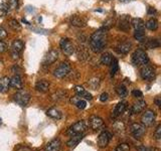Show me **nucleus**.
<instances>
[{
	"mask_svg": "<svg viewBox=\"0 0 161 151\" xmlns=\"http://www.w3.org/2000/svg\"><path fill=\"white\" fill-rule=\"evenodd\" d=\"M108 42L107 29L102 28L94 32L90 37V47L94 53H101L106 48Z\"/></svg>",
	"mask_w": 161,
	"mask_h": 151,
	"instance_id": "nucleus-1",
	"label": "nucleus"
},
{
	"mask_svg": "<svg viewBox=\"0 0 161 151\" xmlns=\"http://www.w3.org/2000/svg\"><path fill=\"white\" fill-rule=\"evenodd\" d=\"M148 62H149L148 55L143 49L139 48L137 50H135L134 53L132 54V63L135 65H144L146 64H148Z\"/></svg>",
	"mask_w": 161,
	"mask_h": 151,
	"instance_id": "nucleus-2",
	"label": "nucleus"
},
{
	"mask_svg": "<svg viewBox=\"0 0 161 151\" xmlns=\"http://www.w3.org/2000/svg\"><path fill=\"white\" fill-rule=\"evenodd\" d=\"M13 100L20 107H26L30 101V94L21 89L13 96Z\"/></svg>",
	"mask_w": 161,
	"mask_h": 151,
	"instance_id": "nucleus-3",
	"label": "nucleus"
},
{
	"mask_svg": "<svg viewBox=\"0 0 161 151\" xmlns=\"http://www.w3.org/2000/svg\"><path fill=\"white\" fill-rule=\"evenodd\" d=\"M24 48V43L22 40L15 39L11 44V49H10V55L13 59H18L20 58V53Z\"/></svg>",
	"mask_w": 161,
	"mask_h": 151,
	"instance_id": "nucleus-4",
	"label": "nucleus"
},
{
	"mask_svg": "<svg viewBox=\"0 0 161 151\" xmlns=\"http://www.w3.org/2000/svg\"><path fill=\"white\" fill-rule=\"evenodd\" d=\"M59 48H62L63 53L65 54V55H72L74 53H75V45L73 44V42H70L69 38H67V37H64L59 40Z\"/></svg>",
	"mask_w": 161,
	"mask_h": 151,
	"instance_id": "nucleus-5",
	"label": "nucleus"
},
{
	"mask_svg": "<svg viewBox=\"0 0 161 151\" xmlns=\"http://www.w3.org/2000/svg\"><path fill=\"white\" fill-rule=\"evenodd\" d=\"M70 65L68 63H62L58 65V68L53 70V76L55 78L64 79L68 76V74L70 72Z\"/></svg>",
	"mask_w": 161,
	"mask_h": 151,
	"instance_id": "nucleus-6",
	"label": "nucleus"
},
{
	"mask_svg": "<svg viewBox=\"0 0 161 151\" xmlns=\"http://www.w3.org/2000/svg\"><path fill=\"white\" fill-rule=\"evenodd\" d=\"M87 128H88V123L84 120H80V121H78L77 123H75L70 126L67 133L69 135L80 134V133H83Z\"/></svg>",
	"mask_w": 161,
	"mask_h": 151,
	"instance_id": "nucleus-7",
	"label": "nucleus"
},
{
	"mask_svg": "<svg viewBox=\"0 0 161 151\" xmlns=\"http://www.w3.org/2000/svg\"><path fill=\"white\" fill-rule=\"evenodd\" d=\"M140 75H141V78L145 81H152L155 77V70L151 65L146 64L142 65V68H141Z\"/></svg>",
	"mask_w": 161,
	"mask_h": 151,
	"instance_id": "nucleus-8",
	"label": "nucleus"
},
{
	"mask_svg": "<svg viewBox=\"0 0 161 151\" xmlns=\"http://www.w3.org/2000/svg\"><path fill=\"white\" fill-rule=\"evenodd\" d=\"M130 132L136 139H140L145 134V126L140 123H133L130 126Z\"/></svg>",
	"mask_w": 161,
	"mask_h": 151,
	"instance_id": "nucleus-9",
	"label": "nucleus"
},
{
	"mask_svg": "<svg viewBox=\"0 0 161 151\" xmlns=\"http://www.w3.org/2000/svg\"><path fill=\"white\" fill-rule=\"evenodd\" d=\"M156 115L155 112L152 110H147L146 112L142 115V118H141V121H142V124L144 126H151L155 121Z\"/></svg>",
	"mask_w": 161,
	"mask_h": 151,
	"instance_id": "nucleus-10",
	"label": "nucleus"
},
{
	"mask_svg": "<svg viewBox=\"0 0 161 151\" xmlns=\"http://www.w3.org/2000/svg\"><path fill=\"white\" fill-rule=\"evenodd\" d=\"M77 58L82 60V62H85V60H88L90 58V53L88 52V48L86 47L85 43H80V45L77 48Z\"/></svg>",
	"mask_w": 161,
	"mask_h": 151,
	"instance_id": "nucleus-11",
	"label": "nucleus"
},
{
	"mask_svg": "<svg viewBox=\"0 0 161 151\" xmlns=\"http://www.w3.org/2000/svg\"><path fill=\"white\" fill-rule=\"evenodd\" d=\"M111 138H112V134H111L110 132H108V131H104V132L101 133L98 137L99 147H102V148L106 147V146L109 144Z\"/></svg>",
	"mask_w": 161,
	"mask_h": 151,
	"instance_id": "nucleus-12",
	"label": "nucleus"
},
{
	"mask_svg": "<svg viewBox=\"0 0 161 151\" xmlns=\"http://www.w3.org/2000/svg\"><path fill=\"white\" fill-rule=\"evenodd\" d=\"M58 58V53L55 49H50L49 52L45 54L44 60H43V64L45 65H50L53 63L57 62V59Z\"/></svg>",
	"mask_w": 161,
	"mask_h": 151,
	"instance_id": "nucleus-13",
	"label": "nucleus"
},
{
	"mask_svg": "<svg viewBox=\"0 0 161 151\" xmlns=\"http://www.w3.org/2000/svg\"><path fill=\"white\" fill-rule=\"evenodd\" d=\"M131 48H132V43L130 42H119L116 47V52L120 54H127Z\"/></svg>",
	"mask_w": 161,
	"mask_h": 151,
	"instance_id": "nucleus-14",
	"label": "nucleus"
},
{
	"mask_svg": "<svg viewBox=\"0 0 161 151\" xmlns=\"http://www.w3.org/2000/svg\"><path fill=\"white\" fill-rule=\"evenodd\" d=\"M130 17L128 15H122L119 18L118 21V27L121 29L122 31H128L130 29Z\"/></svg>",
	"mask_w": 161,
	"mask_h": 151,
	"instance_id": "nucleus-15",
	"label": "nucleus"
},
{
	"mask_svg": "<svg viewBox=\"0 0 161 151\" xmlns=\"http://www.w3.org/2000/svg\"><path fill=\"white\" fill-rule=\"evenodd\" d=\"M89 124L93 130H99L104 126V121L98 116H92L89 120Z\"/></svg>",
	"mask_w": 161,
	"mask_h": 151,
	"instance_id": "nucleus-16",
	"label": "nucleus"
},
{
	"mask_svg": "<svg viewBox=\"0 0 161 151\" xmlns=\"http://www.w3.org/2000/svg\"><path fill=\"white\" fill-rule=\"evenodd\" d=\"M69 22L73 26H75V27H86L87 26V21H86V19L79 16V15H74V16L70 18Z\"/></svg>",
	"mask_w": 161,
	"mask_h": 151,
	"instance_id": "nucleus-17",
	"label": "nucleus"
},
{
	"mask_svg": "<svg viewBox=\"0 0 161 151\" xmlns=\"http://www.w3.org/2000/svg\"><path fill=\"white\" fill-rule=\"evenodd\" d=\"M143 45H144V48L148 49H153V48L161 47V40L157 38H149L147 40H144Z\"/></svg>",
	"mask_w": 161,
	"mask_h": 151,
	"instance_id": "nucleus-18",
	"label": "nucleus"
},
{
	"mask_svg": "<svg viewBox=\"0 0 161 151\" xmlns=\"http://www.w3.org/2000/svg\"><path fill=\"white\" fill-rule=\"evenodd\" d=\"M22 80L20 78L19 75H14L13 77L10 79V87L16 90H21L22 89Z\"/></svg>",
	"mask_w": 161,
	"mask_h": 151,
	"instance_id": "nucleus-19",
	"label": "nucleus"
},
{
	"mask_svg": "<svg viewBox=\"0 0 161 151\" xmlns=\"http://www.w3.org/2000/svg\"><path fill=\"white\" fill-rule=\"evenodd\" d=\"M126 107H127V105H126V103H124V102H120V103H118L117 105L115 106V108H114V110H113L112 117L117 118V117H119L120 115H122V114L125 112Z\"/></svg>",
	"mask_w": 161,
	"mask_h": 151,
	"instance_id": "nucleus-20",
	"label": "nucleus"
},
{
	"mask_svg": "<svg viewBox=\"0 0 161 151\" xmlns=\"http://www.w3.org/2000/svg\"><path fill=\"white\" fill-rule=\"evenodd\" d=\"M35 89L40 93H47L49 90V82L47 80H40L35 85Z\"/></svg>",
	"mask_w": 161,
	"mask_h": 151,
	"instance_id": "nucleus-21",
	"label": "nucleus"
},
{
	"mask_svg": "<svg viewBox=\"0 0 161 151\" xmlns=\"http://www.w3.org/2000/svg\"><path fill=\"white\" fill-rule=\"evenodd\" d=\"M83 138H84V134L83 133L72 135V138H70L67 142V145L69 146V147H75V146H77L80 142V141H82Z\"/></svg>",
	"mask_w": 161,
	"mask_h": 151,
	"instance_id": "nucleus-22",
	"label": "nucleus"
},
{
	"mask_svg": "<svg viewBox=\"0 0 161 151\" xmlns=\"http://www.w3.org/2000/svg\"><path fill=\"white\" fill-rule=\"evenodd\" d=\"M10 88V79L7 77H2L0 79V93L5 94Z\"/></svg>",
	"mask_w": 161,
	"mask_h": 151,
	"instance_id": "nucleus-23",
	"label": "nucleus"
},
{
	"mask_svg": "<svg viewBox=\"0 0 161 151\" xmlns=\"http://www.w3.org/2000/svg\"><path fill=\"white\" fill-rule=\"evenodd\" d=\"M60 146H62V142H60V140L58 139V138H55L53 141H50V142L47 144V151H59L60 150Z\"/></svg>",
	"mask_w": 161,
	"mask_h": 151,
	"instance_id": "nucleus-24",
	"label": "nucleus"
},
{
	"mask_svg": "<svg viewBox=\"0 0 161 151\" xmlns=\"http://www.w3.org/2000/svg\"><path fill=\"white\" fill-rule=\"evenodd\" d=\"M145 107H146V102L144 100H140V101H137V102L132 106L131 111H132L133 114H138L140 112H142Z\"/></svg>",
	"mask_w": 161,
	"mask_h": 151,
	"instance_id": "nucleus-25",
	"label": "nucleus"
},
{
	"mask_svg": "<svg viewBox=\"0 0 161 151\" xmlns=\"http://www.w3.org/2000/svg\"><path fill=\"white\" fill-rule=\"evenodd\" d=\"M52 97H53V100L57 101V102H58V101H64V99H67L68 93H67V91H64L63 89H59L54 94H53Z\"/></svg>",
	"mask_w": 161,
	"mask_h": 151,
	"instance_id": "nucleus-26",
	"label": "nucleus"
},
{
	"mask_svg": "<svg viewBox=\"0 0 161 151\" xmlns=\"http://www.w3.org/2000/svg\"><path fill=\"white\" fill-rule=\"evenodd\" d=\"M131 24L133 25L135 30H144L145 23L141 18H133L131 20Z\"/></svg>",
	"mask_w": 161,
	"mask_h": 151,
	"instance_id": "nucleus-27",
	"label": "nucleus"
},
{
	"mask_svg": "<svg viewBox=\"0 0 161 151\" xmlns=\"http://www.w3.org/2000/svg\"><path fill=\"white\" fill-rule=\"evenodd\" d=\"M47 115L48 116V117L53 118V119H60L62 118V113H60V111H58L57 108H50L47 110Z\"/></svg>",
	"mask_w": 161,
	"mask_h": 151,
	"instance_id": "nucleus-28",
	"label": "nucleus"
},
{
	"mask_svg": "<svg viewBox=\"0 0 161 151\" xmlns=\"http://www.w3.org/2000/svg\"><path fill=\"white\" fill-rule=\"evenodd\" d=\"M113 62V55L110 53H104L101 57V64L105 65H110Z\"/></svg>",
	"mask_w": 161,
	"mask_h": 151,
	"instance_id": "nucleus-29",
	"label": "nucleus"
},
{
	"mask_svg": "<svg viewBox=\"0 0 161 151\" xmlns=\"http://www.w3.org/2000/svg\"><path fill=\"white\" fill-rule=\"evenodd\" d=\"M145 26L147 29L154 31V30H156L158 28V21L155 18H150L148 21L145 23Z\"/></svg>",
	"mask_w": 161,
	"mask_h": 151,
	"instance_id": "nucleus-30",
	"label": "nucleus"
},
{
	"mask_svg": "<svg viewBox=\"0 0 161 151\" xmlns=\"http://www.w3.org/2000/svg\"><path fill=\"white\" fill-rule=\"evenodd\" d=\"M116 92H117V94H118V96L120 98H125L126 96H127V94H128V91H127V89H126V87L124 85L118 86V87L116 88Z\"/></svg>",
	"mask_w": 161,
	"mask_h": 151,
	"instance_id": "nucleus-31",
	"label": "nucleus"
},
{
	"mask_svg": "<svg viewBox=\"0 0 161 151\" xmlns=\"http://www.w3.org/2000/svg\"><path fill=\"white\" fill-rule=\"evenodd\" d=\"M9 26L11 29L15 30V31H20L21 30V24H20L16 19H10L9 20Z\"/></svg>",
	"mask_w": 161,
	"mask_h": 151,
	"instance_id": "nucleus-32",
	"label": "nucleus"
},
{
	"mask_svg": "<svg viewBox=\"0 0 161 151\" xmlns=\"http://www.w3.org/2000/svg\"><path fill=\"white\" fill-rule=\"evenodd\" d=\"M110 65H111V77H114V76L116 75V73H117L118 70H119L118 60L113 59V62H112V64H111Z\"/></svg>",
	"mask_w": 161,
	"mask_h": 151,
	"instance_id": "nucleus-33",
	"label": "nucleus"
},
{
	"mask_svg": "<svg viewBox=\"0 0 161 151\" xmlns=\"http://www.w3.org/2000/svg\"><path fill=\"white\" fill-rule=\"evenodd\" d=\"M9 11V6L7 3L5 2H1L0 3V16H5Z\"/></svg>",
	"mask_w": 161,
	"mask_h": 151,
	"instance_id": "nucleus-34",
	"label": "nucleus"
},
{
	"mask_svg": "<svg viewBox=\"0 0 161 151\" xmlns=\"http://www.w3.org/2000/svg\"><path fill=\"white\" fill-rule=\"evenodd\" d=\"M134 37H135V39H137L138 42H144V38H145L144 30H135V32H134Z\"/></svg>",
	"mask_w": 161,
	"mask_h": 151,
	"instance_id": "nucleus-35",
	"label": "nucleus"
},
{
	"mask_svg": "<svg viewBox=\"0 0 161 151\" xmlns=\"http://www.w3.org/2000/svg\"><path fill=\"white\" fill-rule=\"evenodd\" d=\"M88 84L93 90H97V88L99 87V85H100V80L98 78H93V79H91L89 81Z\"/></svg>",
	"mask_w": 161,
	"mask_h": 151,
	"instance_id": "nucleus-36",
	"label": "nucleus"
},
{
	"mask_svg": "<svg viewBox=\"0 0 161 151\" xmlns=\"http://www.w3.org/2000/svg\"><path fill=\"white\" fill-rule=\"evenodd\" d=\"M115 151H130V147L127 143H121L116 147Z\"/></svg>",
	"mask_w": 161,
	"mask_h": 151,
	"instance_id": "nucleus-37",
	"label": "nucleus"
},
{
	"mask_svg": "<svg viewBox=\"0 0 161 151\" xmlns=\"http://www.w3.org/2000/svg\"><path fill=\"white\" fill-rule=\"evenodd\" d=\"M114 129L115 131H117V132H123L125 129V126L122 122H116L114 124Z\"/></svg>",
	"mask_w": 161,
	"mask_h": 151,
	"instance_id": "nucleus-38",
	"label": "nucleus"
},
{
	"mask_svg": "<svg viewBox=\"0 0 161 151\" xmlns=\"http://www.w3.org/2000/svg\"><path fill=\"white\" fill-rule=\"evenodd\" d=\"M9 9H17L18 7V0H9L8 1Z\"/></svg>",
	"mask_w": 161,
	"mask_h": 151,
	"instance_id": "nucleus-39",
	"label": "nucleus"
},
{
	"mask_svg": "<svg viewBox=\"0 0 161 151\" xmlns=\"http://www.w3.org/2000/svg\"><path fill=\"white\" fill-rule=\"evenodd\" d=\"M7 49H8L7 43L0 40V53H4L5 52H7Z\"/></svg>",
	"mask_w": 161,
	"mask_h": 151,
	"instance_id": "nucleus-40",
	"label": "nucleus"
},
{
	"mask_svg": "<svg viewBox=\"0 0 161 151\" xmlns=\"http://www.w3.org/2000/svg\"><path fill=\"white\" fill-rule=\"evenodd\" d=\"M80 98H83V99H85V100H92L93 99V96L91 95L89 92H87V91H85V92L80 95V96H79Z\"/></svg>",
	"mask_w": 161,
	"mask_h": 151,
	"instance_id": "nucleus-41",
	"label": "nucleus"
},
{
	"mask_svg": "<svg viewBox=\"0 0 161 151\" xmlns=\"http://www.w3.org/2000/svg\"><path fill=\"white\" fill-rule=\"evenodd\" d=\"M74 90H75V94H77L78 96H80V95H82V94L85 92V91H86L83 87H80V86H75Z\"/></svg>",
	"mask_w": 161,
	"mask_h": 151,
	"instance_id": "nucleus-42",
	"label": "nucleus"
},
{
	"mask_svg": "<svg viewBox=\"0 0 161 151\" xmlns=\"http://www.w3.org/2000/svg\"><path fill=\"white\" fill-rule=\"evenodd\" d=\"M154 137L156 139H161V125H159L157 128L155 130V133H154Z\"/></svg>",
	"mask_w": 161,
	"mask_h": 151,
	"instance_id": "nucleus-43",
	"label": "nucleus"
},
{
	"mask_svg": "<svg viewBox=\"0 0 161 151\" xmlns=\"http://www.w3.org/2000/svg\"><path fill=\"white\" fill-rule=\"evenodd\" d=\"M7 35H8V33H7L6 30H5L3 27L0 26V39H4V38H6V37H7Z\"/></svg>",
	"mask_w": 161,
	"mask_h": 151,
	"instance_id": "nucleus-44",
	"label": "nucleus"
},
{
	"mask_svg": "<svg viewBox=\"0 0 161 151\" xmlns=\"http://www.w3.org/2000/svg\"><path fill=\"white\" fill-rule=\"evenodd\" d=\"M132 95H133V97H135V98H142L143 97V93L141 92V91H139V90L132 91Z\"/></svg>",
	"mask_w": 161,
	"mask_h": 151,
	"instance_id": "nucleus-45",
	"label": "nucleus"
},
{
	"mask_svg": "<svg viewBox=\"0 0 161 151\" xmlns=\"http://www.w3.org/2000/svg\"><path fill=\"white\" fill-rule=\"evenodd\" d=\"M113 23H114L113 19H108L107 21H105V22H104V28H105V29H109L110 27H112Z\"/></svg>",
	"mask_w": 161,
	"mask_h": 151,
	"instance_id": "nucleus-46",
	"label": "nucleus"
},
{
	"mask_svg": "<svg viewBox=\"0 0 161 151\" xmlns=\"http://www.w3.org/2000/svg\"><path fill=\"white\" fill-rule=\"evenodd\" d=\"M109 99V95L107 93H103L102 95L100 96V101L101 102H106V101H108Z\"/></svg>",
	"mask_w": 161,
	"mask_h": 151,
	"instance_id": "nucleus-47",
	"label": "nucleus"
},
{
	"mask_svg": "<svg viewBox=\"0 0 161 151\" xmlns=\"http://www.w3.org/2000/svg\"><path fill=\"white\" fill-rule=\"evenodd\" d=\"M16 151H31L30 148H28L27 146H24V145H19L18 147L16 148Z\"/></svg>",
	"mask_w": 161,
	"mask_h": 151,
	"instance_id": "nucleus-48",
	"label": "nucleus"
},
{
	"mask_svg": "<svg viewBox=\"0 0 161 151\" xmlns=\"http://www.w3.org/2000/svg\"><path fill=\"white\" fill-rule=\"evenodd\" d=\"M148 13H149V14L156 13V10H155V9H153L152 7H149V9H148Z\"/></svg>",
	"mask_w": 161,
	"mask_h": 151,
	"instance_id": "nucleus-49",
	"label": "nucleus"
},
{
	"mask_svg": "<svg viewBox=\"0 0 161 151\" xmlns=\"http://www.w3.org/2000/svg\"><path fill=\"white\" fill-rule=\"evenodd\" d=\"M156 104H158L159 108L161 109V101H158V100H156Z\"/></svg>",
	"mask_w": 161,
	"mask_h": 151,
	"instance_id": "nucleus-50",
	"label": "nucleus"
},
{
	"mask_svg": "<svg viewBox=\"0 0 161 151\" xmlns=\"http://www.w3.org/2000/svg\"><path fill=\"white\" fill-rule=\"evenodd\" d=\"M121 2H130V1H133V0H120Z\"/></svg>",
	"mask_w": 161,
	"mask_h": 151,
	"instance_id": "nucleus-51",
	"label": "nucleus"
},
{
	"mask_svg": "<svg viewBox=\"0 0 161 151\" xmlns=\"http://www.w3.org/2000/svg\"><path fill=\"white\" fill-rule=\"evenodd\" d=\"M149 151H160V150H158V149H150Z\"/></svg>",
	"mask_w": 161,
	"mask_h": 151,
	"instance_id": "nucleus-52",
	"label": "nucleus"
},
{
	"mask_svg": "<svg viewBox=\"0 0 161 151\" xmlns=\"http://www.w3.org/2000/svg\"><path fill=\"white\" fill-rule=\"evenodd\" d=\"M102 1H105V2H108V1H111V0H102Z\"/></svg>",
	"mask_w": 161,
	"mask_h": 151,
	"instance_id": "nucleus-53",
	"label": "nucleus"
}]
</instances>
